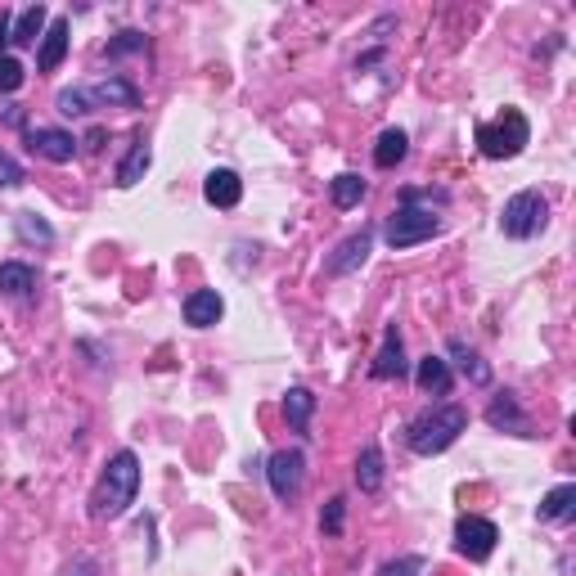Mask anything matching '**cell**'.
I'll return each mask as SVG.
<instances>
[{
    "instance_id": "obj_1",
    "label": "cell",
    "mask_w": 576,
    "mask_h": 576,
    "mask_svg": "<svg viewBox=\"0 0 576 576\" xmlns=\"http://www.w3.org/2000/svg\"><path fill=\"white\" fill-rule=\"evenodd\" d=\"M135 491H140V459H135V450H117L104 464V477H99L95 495H90V513H95L99 522L122 518L135 504Z\"/></svg>"
},
{
    "instance_id": "obj_2",
    "label": "cell",
    "mask_w": 576,
    "mask_h": 576,
    "mask_svg": "<svg viewBox=\"0 0 576 576\" xmlns=\"http://www.w3.org/2000/svg\"><path fill=\"white\" fill-rule=\"evenodd\" d=\"M419 203H446V194H419V189H405L401 194V207L387 216L383 225V239L392 248H414V243L432 239L441 230V216L437 207H419Z\"/></svg>"
},
{
    "instance_id": "obj_3",
    "label": "cell",
    "mask_w": 576,
    "mask_h": 576,
    "mask_svg": "<svg viewBox=\"0 0 576 576\" xmlns=\"http://www.w3.org/2000/svg\"><path fill=\"white\" fill-rule=\"evenodd\" d=\"M468 428V410L464 405H437V410H423L410 423V450L414 455H441L459 441V432Z\"/></svg>"
},
{
    "instance_id": "obj_4",
    "label": "cell",
    "mask_w": 576,
    "mask_h": 576,
    "mask_svg": "<svg viewBox=\"0 0 576 576\" xmlns=\"http://www.w3.org/2000/svg\"><path fill=\"white\" fill-rule=\"evenodd\" d=\"M527 144H531V126L518 108H504L495 122L477 126V149H482L486 158H518Z\"/></svg>"
},
{
    "instance_id": "obj_5",
    "label": "cell",
    "mask_w": 576,
    "mask_h": 576,
    "mask_svg": "<svg viewBox=\"0 0 576 576\" xmlns=\"http://www.w3.org/2000/svg\"><path fill=\"white\" fill-rule=\"evenodd\" d=\"M545 225H549V203H545L540 189H522V194H513L509 203H504V212H500V230L509 234V239H536Z\"/></svg>"
},
{
    "instance_id": "obj_6",
    "label": "cell",
    "mask_w": 576,
    "mask_h": 576,
    "mask_svg": "<svg viewBox=\"0 0 576 576\" xmlns=\"http://www.w3.org/2000/svg\"><path fill=\"white\" fill-rule=\"evenodd\" d=\"M495 540H500L495 522L473 518V513H464V518L455 522V549L468 558V563H486V558L495 554Z\"/></svg>"
},
{
    "instance_id": "obj_7",
    "label": "cell",
    "mask_w": 576,
    "mask_h": 576,
    "mask_svg": "<svg viewBox=\"0 0 576 576\" xmlns=\"http://www.w3.org/2000/svg\"><path fill=\"white\" fill-rule=\"evenodd\" d=\"M266 482H270V491H275L279 500H293V495L302 491V482H306V455L297 446L275 450L270 464H266Z\"/></svg>"
},
{
    "instance_id": "obj_8",
    "label": "cell",
    "mask_w": 576,
    "mask_h": 576,
    "mask_svg": "<svg viewBox=\"0 0 576 576\" xmlns=\"http://www.w3.org/2000/svg\"><path fill=\"white\" fill-rule=\"evenodd\" d=\"M369 243H374V230L347 234V239L333 248V257L324 261V275H351V270H360V266H365V257H369Z\"/></svg>"
},
{
    "instance_id": "obj_9",
    "label": "cell",
    "mask_w": 576,
    "mask_h": 576,
    "mask_svg": "<svg viewBox=\"0 0 576 576\" xmlns=\"http://www.w3.org/2000/svg\"><path fill=\"white\" fill-rule=\"evenodd\" d=\"M90 108H140V90L131 86L126 77H104L86 86Z\"/></svg>"
},
{
    "instance_id": "obj_10",
    "label": "cell",
    "mask_w": 576,
    "mask_h": 576,
    "mask_svg": "<svg viewBox=\"0 0 576 576\" xmlns=\"http://www.w3.org/2000/svg\"><path fill=\"white\" fill-rule=\"evenodd\" d=\"M27 149L41 153V158H50V162L77 158V140H72L68 131H54V126H32V131H27Z\"/></svg>"
},
{
    "instance_id": "obj_11",
    "label": "cell",
    "mask_w": 576,
    "mask_h": 576,
    "mask_svg": "<svg viewBox=\"0 0 576 576\" xmlns=\"http://www.w3.org/2000/svg\"><path fill=\"white\" fill-rule=\"evenodd\" d=\"M405 347H401V329L396 324H387L383 329V347H378L374 365H369V374L374 378H405Z\"/></svg>"
},
{
    "instance_id": "obj_12",
    "label": "cell",
    "mask_w": 576,
    "mask_h": 576,
    "mask_svg": "<svg viewBox=\"0 0 576 576\" xmlns=\"http://www.w3.org/2000/svg\"><path fill=\"white\" fill-rule=\"evenodd\" d=\"M221 315H225V297L216 288H194L185 297V324H194V329H212Z\"/></svg>"
},
{
    "instance_id": "obj_13",
    "label": "cell",
    "mask_w": 576,
    "mask_h": 576,
    "mask_svg": "<svg viewBox=\"0 0 576 576\" xmlns=\"http://www.w3.org/2000/svg\"><path fill=\"white\" fill-rule=\"evenodd\" d=\"M486 423H491V428L513 432V437H531V423H527V414H522V405H518V396H513V392L495 396L491 410H486Z\"/></svg>"
},
{
    "instance_id": "obj_14",
    "label": "cell",
    "mask_w": 576,
    "mask_h": 576,
    "mask_svg": "<svg viewBox=\"0 0 576 576\" xmlns=\"http://www.w3.org/2000/svg\"><path fill=\"white\" fill-rule=\"evenodd\" d=\"M203 198L212 207H234L243 198V180H239V171H230V167H216V171H207V180H203Z\"/></svg>"
},
{
    "instance_id": "obj_15",
    "label": "cell",
    "mask_w": 576,
    "mask_h": 576,
    "mask_svg": "<svg viewBox=\"0 0 576 576\" xmlns=\"http://www.w3.org/2000/svg\"><path fill=\"white\" fill-rule=\"evenodd\" d=\"M63 54H68V18H54V23L45 27V36H41L36 68H41V72H54V68L63 63Z\"/></svg>"
},
{
    "instance_id": "obj_16",
    "label": "cell",
    "mask_w": 576,
    "mask_h": 576,
    "mask_svg": "<svg viewBox=\"0 0 576 576\" xmlns=\"http://www.w3.org/2000/svg\"><path fill=\"white\" fill-rule=\"evenodd\" d=\"M536 518H540V522H572V518H576V486H572V482L554 486V491L540 500Z\"/></svg>"
},
{
    "instance_id": "obj_17",
    "label": "cell",
    "mask_w": 576,
    "mask_h": 576,
    "mask_svg": "<svg viewBox=\"0 0 576 576\" xmlns=\"http://www.w3.org/2000/svg\"><path fill=\"white\" fill-rule=\"evenodd\" d=\"M414 383H419V392H428V396H446L450 392V360L423 356L419 369H414Z\"/></svg>"
},
{
    "instance_id": "obj_18",
    "label": "cell",
    "mask_w": 576,
    "mask_h": 576,
    "mask_svg": "<svg viewBox=\"0 0 576 576\" xmlns=\"http://www.w3.org/2000/svg\"><path fill=\"white\" fill-rule=\"evenodd\" d=\"M149 162H153L149 144H144V140H131V149H126V158L117 162V185H122V189L140 185V180H144V171H149Z\"/></svg>"
},
{
    "instance_id": "obj_19",
    "label": "cell",
    "mask_w": 576,
    "mask_h": 576,
    "mask_svg": "<svg viewBox=\"0 0 576 576\" xmlns=\"http://www.w3.org/2000/svg\"><path fill=\"white\" fill-rule=\"evenodd\" d=\"M405 153H410V135L401 126H387L374 144V162L378 167H396V162H405Z\"/></svg>"
},
{
    "instance_id": "obj_20",
    "label": "cell",
    "mask_w": 576,
    "mask_h": 576,
    "mask_svg": "<svg viewBox=\"0 0 576 576\" xmlns=\"http://www.w3.org/2000/svg\"><path fill=\"white\" fill-rule=\"evenodd\" d=\"M36 288V270L23 261H0V293L5 297H27Z\"/></svg>"
},
{
    "instance_id": "obj_21",
    "label": "cell",
    "mask_w": 576,
    "mask_h": 576,
    "mask_svg": "<svg viewBox=\"0 0 576 576\" xmlns=\"http://www.w3.org/2000/svg\"><path fill=\"white\" fill-rule=\"evenodd\" d=\"M450 356H455V365L464 369V378H468V383H477V387H486V383H491V365H486V360L477 356L473 347H464V342H459V338H450Z\"/></svg>"
},
{
    "instance_id": "obj_22",
    "label": "cell",
    "mask_w": 576,
    "mask_h": 576,
    "mask_svg": "<svg viewBox=\"0 0 576 576\" xmlns=\"http://www.w3.org/2000/svg\"><path fill=\"white\" fill-rule=\"evenodd\" d=\"M36 36H45V5H27L14 18V27H9V41L14 45H36Z\"/></svg>"
},
{
    "instance_id": "obj_23",
    "label": "cell",
    "mask_w": 576,
    "mask_h": 576,
    "mask_svg": "<svg viewBox=\"0 0 576 576\" xmlns=\"http://www.w3.org/2000/svg\"><path fill=\"white\" fill-rule=\"evenodd\" d=\"M356 486L365 495H374L378 486H383V450H378V446L360 450V459H356Z\"/></svg>"
},
{
    "instance_id": "obj_24",
    "label": "cell",
    "mask_w": 576,
    "mask_h": 576,
    "mask_svg": "<svg viewBox=\"0 0 576 576\" xmlns=\"http://www.w3.org/2000/svg\"><path fill=\"white\" fill-rule=\"evenodd\" d=\"M311 410H315V396L306 392V387H288L284 396V419L293 432H306V423H311Z\"/></svg>"
},
{
    "instance_id": "obj_25",
    "label": "cell",
    "mask_w": 576,
    "mask_h": 576,
    "mask_svg": "<svg viewBox=\"0 0 576 576\" xmlns=\"http://www.w3.org/2000/svg\"><path fill=\"white\" fill-rule=\"evenodd\" d=\"M329 198H333V207H360V198H365V180L356 176V171H342V176H333V185H329Z\"/></svg>"
},
{
    "instance_id": "obj_26",
    "label": "cell",
    "mask_w": 576,
    "mask_h": 576,
    "mask_svg": "<svg viewBox=\"0 0 576 576\" xmlns=\"http://www.w3.org/2000/svg\"><path fill=\"white\" fill-rule=\"evenodd\" d=\"M14 225H18V239H23V243H54V230L36 212H18Z\"/></svg>"
},
{
    "instance_id": "obj_27",
    "label": "cell",
    "mask_w": 576,
    "mask_h": 576,
    "mask_svg": "<svg viewBox=\"0 0 576 576\" xmlns=\"http://www.w3.org/2000/svg\"><path fill=\"white\" fill-rule=\"evenodd\" d=\"M54 104H59V113H63V117H86V113H90L86 86H77V90H59V95H54Z\"/></svg>"
},
{
    "instance_id": "obj_28",
    "label": "cell",
    "mask_w": 576,
    "mask_h": 576,
    "mask_svg": "<svg viewBox=\"0 0 576 576\" xmlns=\"http://www.w3.org/2000/svg\"><path fill=\"white\" fill-rule=\"evenodd\" d=\"M23 86V63L14 54H0V90H18Z\"/></svg>"
},
{
    "instance_id": "obj_29",
    "label": "cell",
    "mask_w": 576,
    "mask_h": 576,
    "mask_svg": "<svg viewBox=\"0 0 576 576\" xmlns=\"http://www.w3.org/2000/svg\"><path fill=\"white\" fill-rule=\"evenodd\" d=\"M342 513H347V500H342V495H333V500L324 504V518H320V527L329 531V536H338V531H342Z\"/></svg>"
},
{
    "instance_id": "obj_30",
    "label": "cell",
    "mask_w": 576,
    "mask_h": 576,
    "mask_svg": "<svg viewBox=\"0 0 576 576\" xmlns=\"http://www.w3.org/2000/svg\"><path fill=\"white\" fill-rule=\"evenodd\" d=\"M23 180H27V171L0 149V189H14V185H23Z\"/></svg>"
},
{
    "instance_id": "obj_31",
    "label": "cell",
    "mask_w": 576,
    "mask_h": 576,
    "mask_svg": "<svg viewBox=\"0 0 576 576\" xmlns=\"http://www.w3.org/2000/svg\"><path fill=\"white\" fill-rule=\"evenodd\" d=\"M131 50H144V36L140 32H117V41H108V59H117V54H131Z\"/></svg>"
},
{
    "instance_id": "obj_32",
    "label": "cell",
    "mask_w": 576,
    "mask_h": 576,
    "mask_svg": "<svg viewBox=\"0 0 576 576\" xmlns=\"http://www.w3.org/2000/svg\"><path fill=\"white\" fill-rule=\"evenodd\" d=\"M419 572H423V558L410 554V558H396V563H387L378 576H419Z\"/></svg>"
},
{
    "instance_id": "obj_33",
    "label": "cell",
    "mask_w": 576,
    "mask_h": 576,
    "mask_svg": "<svg viewBox=\"0 0 576 576\" xmlns=\"http://www.w3.org/2000/svg\"><path fill=\"white\" fill-rule=\"evenodd\" d=\"M0 117H5L9 126H27V117H23V108H18V104H0Z\"/></svg>"
},
{
    "instance_id": "obj_34",
    "label": "cell",
    "mask_w": 576,
    "mask_h": 576,
    "mask_svg": "<svg viewBox=\"0 0 576 576\" xmlns=\"http://www.w3.org/2000/svg\"><path fill=\"white\" fill-rule=\"evenodd\" d=\"M63 576H99V567L90 563V558H77V563H72V567H68V572H63Z\"/></svg>"
},
{
    "instance_id": "obj_35",
    "label": "cell",
    "mask_w": 576,
    "mask_h": 576,
    "mask_svg": "<svg viewBox=\"0 0 576 576\" xmlns=\"http://www.w3.org/2000/svg\"><path fill=\"white\" fill-rule=\"evenodd\" d=\"M9 41V23H5V18H0V45H5Z\"/></svg>"
}]
</instances>
